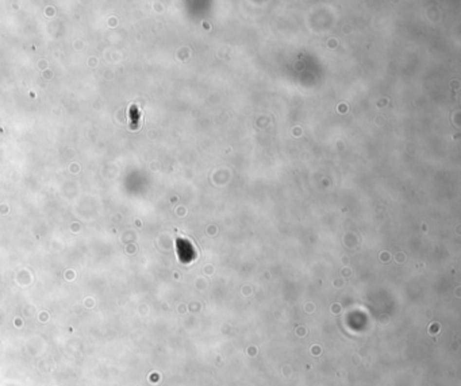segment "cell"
I'll list each match as a JSON object with an SVG mask.
<instances>
[{
    "mask_svg": "<svg viewBox=\"0 0 461 386\" xmlns=\"http://www.w3.org/2000/svg\"><path fill=\"white\" fill-rule=\"evenodd\" d=\"M128 119H129V126L131 130H138L141 127V122H142V114H141L140 108L137 105L131 104L128 108Z\"/></svg>",
    "mask_w": 461,
    "mask_h": 386,
    "instance_id": "6da1fadb",
    "label": "cell"
}]
</instances>
